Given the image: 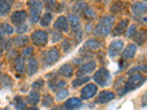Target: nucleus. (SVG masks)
Masks as SVG:
<instances>
[{"label": "nucleus", "mask_w": 147, "mask_h": 110, "mask_svg": "<svg viewBox=\"0 0 147 110\" xmlns=\"http://www.w3.org/2000/svg\"><path fill=\"white\" fill-rule=\"evenodd\" d=\"M147 80L146 76L141 74V73H133L129 77L126 83L120 90H119V96H123L129 92L134 91L140 88Z\"/></svg>", "instance_id": "1"}, {"label": "nucleus", "mask_w": 147, "mask_h": 110, "mask_svg": "<svg viewBox=\"0 0 147 110\" xmlns=\"http://www.w3.org/2000/svg\"><path fill=\"white\" fill-rule=\"evenodd\" d=\"M115 18L113 15H105L99 20L94 28V35L96 36L107 37L111 32L115 23Z\"/></svg>", "instance_id": "2"}, {"label": "nucleus", "mask_w": 147, "mask_h": 110, "mask_svg": "<svg viewBox=\"0 0 147 110\" xmlns=\"http://www.w3.org/2000/svg\"><path fill=\"white\" fill-rule=\"evenodd\" d=\"M60 54L56 48H49L41 55V63L44 68H49L55 64L59 60Z\"/></svg>", "instance_id": "3"}, {"label": "nucleus", "mask_w": 147, "mask_h": 110, "mask_svg": "<svg viewBox=\"0 0 147 110\" xmlns=\"http://www.w3.org/2000/svg\"><path fill=\"white\" fill-rule=\"evenodd\" d=\"M27 5L30 10V21L32 23H36L40 20L43 10V4L40 0H28Z\"/></svg>", "instance_id": "4"}, {"label": "nucleus", "mask_w": 147, "mask_h": 110, "mask_svg": "<svg viewBox=\"0 0 147 110\" xmlns=\"http://www.w3.org/2000/svg\"><path fill=\"white\" fill-rule=\"evenodd\" d=\"M73 11L76 14L81 15L88 20H93L96 18V13L94 9L84 2L76 4L73 7Z\"/></svg>", "instance_id": "5"}, {"label": "nucleus", "mask_w": 147, "mask_h": 110, "mask_svg": "<svg viewBox=\"0 0 147 110\" xmlns=\"http://www.w3.org/2000/svg\"><path fill=\"white\" fill-rule=\"evenodd\" d=\"M93 79L100 87H107L111 82V75L107 68H101L96 72L93 76Z\"/></svg>", "instance_id": "6"}, {"label": "nucleus", "mask_w": 147, "mask_h": 110, "mask_svg": "<svg viewBox=\"0 0 147 110\" xmlns=\"http://www.w3.org/2000/svg\"><path fill=\"white\" fill-rule=\"evenodd\" d=\"M68 21L70 24L72 32L74 33V35H75V40H77V44H78L81 41L82 38V26H81L80 19L76 15L70 14L68 17Z\"/></svg>", "instance_id": "7"}, {"label": "nucleus", "mask_w": 147, "mask_h": 110, "mask_svg": "<svg viewBox=\"0 0 147 110\" xmlns=\"http://www.w3.org/2000/svg\"><path fill=\"white\" fill-rule=\"evenodd\" d=\"M132 14L137 22L142 21L147 14V5L143 2H136L132 6Z\"/></svg>", "instance_id": "8"}, {"label": "nucleus", "mask_w": 147, "mask_h": 110, "mask_svg": "<svg viewBox=\"0 0 147 110\" xmlns=\"http://www.w3.org/2000/svg\"><path fill=\"white\" fill-rule=\"evenodd\" d=\"M32 44L36 46H45L48 43V34L44 30H35L31 35Z\"/></svg>", "instance_id": "9"}, {"label": "nucleus", "mask_w": 147, "mask_h": 110, "mask_svg": "<svg viewBox=\"0 0 147 110\" xmlns=\"http://www.w3.org/2000/svg\"><path fill=\"white\" fill-rule=\"evenodd\" d=\"M124 44L121 40H115L110 43L108 47L109 57L111 58H115L120 54L124 48Z\"/></svg>", "instance_id": "10"}, {"label": "nucleus", "mask_w": 147, "mask_h": 110, "mask_svg": "<svg viewBox=\"0 0 147 110\" xmlns=\"http://www.w3.org/2000/svg\"><path fill=\"white\" fill-rule=\"evenodd\" d=\"M102 44L101 41L96 39H88L87 41L84 44L83 46L80 49V53L85 54V52H94V51L99 50V48L102 47Z\"/></svg>", "instance_id": "11"}, {"label": "nucleus", "mask_w": 147, "mask_h": 110, "mask_svg": "<svg viewBox=\"0 0 147 110\" xmlns=\"http://www.w3.org/2000/svg\"><path fill=\"white\" fill-rule=\"evenodd\" d=\"M65 85H66V82L65 80L59 78L56 75H50V77L49 78V87L53 92L60 90L64 86H65Z\"/></svg>", "instance_id": "12"}, {"label": "nucleus", "mask_w": 147, "mask_h": 110, "mask_svg": "<svg viewBox=\"0 0 147 110\" xmlns=\"http://www.w3.org/2000/svg\"><path fill=\"white\" fill-rule=\"evenodd\" d=\"M97 93V87L94 84H89L81 90V98L83 100H89L92 99Z\"/></svg>", "instance_id": "13"}, {"label": "nucleus", "mask_w": 147, "mask_h": 110, "mask_svg": "<svg viewBox=\"0 0 147 110\" xmlns=\"http://www.w3.org/2000/svg\"><path fill=\"white\" fill-rule=\"evenodd\" d=\"M27 18V13L26 10H17L12 13L10 16V21L15 25H18V24L24 23Z\"/></svg>", "instance_id": "14"}, {"label": "nucleus", "mask_w": 147, "mask_h": 110, "mask_svg": "<svg viewBox=\"0 0 147 110\" xmlns=\"http://www.w3.org/2000/svg\"><path fill=\"white\" fill-rule=\"evenodd\" d=\"M53 27L55 30H59L60 32H68L69 30V21L64 15H61L57 18V20L54 23Z\"/></svg>", "instance_id": "15"}, {"label": "nucleus", "mask_w": 147, "mask_h": 110, "mask_svg": "<svg viewBox=\"0 0 147 110\" xmlns=\"http://www.w3.org/2000/svg\"><path fill=\"white\" fill-rule=\"evenodd\" d=\"M115 99V94L109 90H103L98 95L96 102L99 104H105Z\"/></svg>", "instance_id": "16"}, {"label": "nucleus", "mask_w": 147, "mask_h": 110, "mask_svg": "<svg viewBox=\"0 0 147 110\" xmlns=\"http://www.w3.org/2000/svg\"><path fill=\"white\" fill-rule=\"evenodd\" d=\"M96 68V63L95 61H90L87 63L84 64L79 68L77 73L78 76H83L92 73Z\"/></svg>", "instance_id": "17"}, {"label": "nucleus", "mask_w": 147, "mask_h": 110, "mask_svg": "<svg viewBox=\"0 0 147 110\" xmlns=\"http://www.w3.org/2000/svg\"><path fill=\"white\" fill-rule=\"evenodd\" d=\"M137 46L134 44H129L127 46L122 52V59L126 60H132L135 57L137 52Z\"/></svg>", "instance_id": "18"}, {"label": "nucleus", "mask_w": 147, "mask_h": 110, "mask_svg": "<svg viewBox=\"0 0 147 110\" xmlns=\"http://www.w3.org/2000/svg\"><path fill=\"white\" fill-rule=\"evenodd\" d=\"M129 22V21L127 18L120 21L113 30V36L117 37L124 33L127 30V27H128Z\"/></svg>", "instance_id": "19"}, {"label": "nucleus", "mask_w": 147, "mask_h": 110, "mask_svg": "<svg viewBox=\"0 0 147 110\" xmlns=\"http://www.w3.org/2000/svg\"><path fill=\"white\" fill-rule=\"evenodd\" d=\"M147 38V33L146 31L144 29H140L138 31L137 30V32H136V34L134 35V36L132 37V40H133L134 41L136 42V44L138 46H142L143 44L145 43L146 40Z\"/></svg>", "instance_id": "20"}, {"label": "nucleus", "mask_w": 147, "mask_h": 110, "mask_svg": "<svg viewBox=\"0 0 147 110\" xmlns=\"http://www.w3.org/2000/svg\"><path fill=\"white\" fill-rule=\"evenodd\" d=\"M14 0H0V16L7 15L11 10Z\"/></svg>", "instance_id": "21"}, {"label": "nucleus", "mask_w": 147, "mask_h": 110, "mask_svg": "<svg viewBox=\"0 0 147 110\" xmlns=\"http://www.w3.org/2000/svg\"><path fill=\"white\" fill-rule=\"evenodd\" d=\"M38 70V62L35 58H30L27 65V74L28 76H33Z\"/></svg>", "instance_id": "22"}, {"label": "nucleus", "mask_w": 147, "mask_h": 110, "mask_svg": "<svg viewBox=\"0 0 147 110\" xmlns=\"http://www.w3.org/2000/svg\"><path fill=\"white\" fill-rule=\"evenodd\" d=\"M58 73L61 76H63L66 78H70L74 74L73 67L69 63L64 64L59 68Z\"/></svg>", "instance_id": "23"}, {"label": "nucleus", "mask_w": 147, "mask_h": 110, "mask_svg": "<svg viewBox=\"0 0 147 110\" xmlns=\"http://www.w3.org/2000/svg\"><path fill=\"white\" fill-rule=\"evenodd\" d=\"M14 69L18 74H23L25 71V60L23 56H19L15 59Z\"/></svg>", "instance_id": "24"}, {"label": "nucleus", "mask_w": 147, "mask_h": 110, "mask_svg": "<svg viewBox=\"0 0 147 110\" xmlns=\"http://www.w3.org/2000/svg\"><path fill=\"white\" fill-rule=\"evenodd\" d=\"M82 106V101L77 98H71L68 99L64 103V107L66 109H77L81 108Z\"/></svg>", "instance_id": "25"}, {"label": "nucleus", "mask_w": 147, "mask_h": 110, "mask_svg": "<svg viewBox=\"0 0 147 110\" xmlns=\"http://www.w3.org/2000/svg\"><path fill=\"white\" fill-rule=\"evenodd\" d=\"M40 95L38 90H32L28 96L27 97V102L28 104L32 106L37 105L40 102Z\"/></svg>", "instance_id": "26"}, {"label": "nucleus", "mask_w": 147, "mask_h": 110, "mask_svg": "<svg viewBox=\"0 0 147 110\" xmlns=\"http://www.w3.org/2000/svg\"><path fill=\"white\" fill-rule=\"evenodd\" d=\"M14 82L10 76L4 73L3 75H0V89L8 88L13 85Z\"/></svg>", "instance_id": "27"}, {"label": "nucleus", "mask_w": 147, "mask_h": 110, "mask_svg": "<svg viewBox=\"0 0 147 110\" xmlns=\"http://www.w3.org/2000/svg\"><path fill=\"white\" fill-rule=\"evenodd\" d=\"M125 10V6L124 3L120 0L116 1L113 4V5L110 7V12L114 15H117V14L121 13L122 12Z\"/></svg>", "instance_id": "28"}, {"label": "nucleus", "mask_w": 147, "mask_h": 110, "mask_svg": "<svg viewBox=\"0 0 147 110\" xmlns=\"http://www.w3.org/2000/svg\"><path fill=\"white\" fill-rule=\"evenodd\" d=\"M13 44H15L16 46L22 48V47L25 46L30 42V39L27 36H24V35H20V36L16 37L15 38H13Z\"/></svg>", "instance_id": "29"}, {"label": "nucleus", "mask_w": 147, "mask_h": 110, "mask_svg": "<svg viewBox=\"0 0 147 110\" xmlns=\"http://www.w3.org/2000/svg\"><path fill=\"white\" fill-rule=\"evenodd\" d=\"M43 2L45 8L49 11H56L59 7L58 2L56 0H43Z\"/></svg>", "instance_id": "30"}, {"label": "nucleus", "mask_w": 147, "mask_h": 110, "mask_svg": "<svg viewBox=\"0 0 147 110\" xmlns=\"http://www.w3.org/2000/svg\"><path fill=\"white\" fill-rule=\"evenodd\" d=\"M138 72H142V73H147V62L142 64V65H139L137 66H135L130 69L127 72L128 75H132L133 73H138Z\"/></svg>", "instance_id": "31"}, {"label": "nucleus", "mask_w": 147, "mask_h": 110, "mask_svg": "<svg viewBox=\"0 0 147 110\" xmlns=\"http://www.w3.org/2000/svg\"><path fill=\"white\" fill-rule=\"evenodd\" d=\"M90 77L89 76H79V78H76L72 82L71 85L74 88H77V87L82 86L85 83H87L90 80Z\"/></svg>", "instance_id": "32"}, {"label": "nucleus", "mask_w": 147, "mask_h": 110, "mask_svg": "<svg viewBox=\"0 0 147 110\" xmlns=\"http://www.w3.org/2000/svg\"><path fill=\"white\" fill-rule=\"evenodd\" d=\"M12 42L10 40H7L3 35V32L0 31V46L2 47V49L5 50H9L11 47Z\"/></svg>", "instance_id": "33"}, {"label": "nucleus", "mask_w": 147, "mask_h": 110, "mask_svg": "<svg viewBox=\"0 0 147 110\" xmlns=\"http://www.w3.org/2000/svg\"><path fill=\"white\" fill-rule=\"evenodd\" d=\"M13 106L16 109H24L26 108V103L24 101L23 99L21 96H16L14 97L13 101Z\"/></svg>", "instance_id": "34"}, {"label": "nucleus", "mask_w": 147, "mask_h": 110, "mask_svg": "<svg viewBox=\"0 0 147 110\" xmlns=\"http://www.w3.org/2000/svg\"><path fill=\"white\" fill-rule=\"evenodd\" d=\"M52 21V15L50 13H47L41 17L40 20V24L42 27H48Z\"/></svg>", "instance_id": "35"}, {"label": "nucleus", "mask_w": 147, "mask_h": 110, "mask_svg": "<svg viewBox=\"0 0 147 110\" xmlns=\"http://www.w3.org/2000/svg\"><path fill=\"white\" fill-rule=\"evenodd\" d=\"M61 47L65 53H68L70 52L73 48V42L70 39H65L61 44Z\"/></svg>", "instance_id": "36"}, {"label": "nucleus", "mask_w": 147, "mask_h": 110, "mask_svg": "<svg viewBox=\"0 0 147 110\" xmlns=\"http://www.w3.org/2000/svg\"><path fill=\"white\" fill-rule=\"evenodd\" d=\"M69 90L65 88H61L57 91L56 94V100L57 101H62L64 100L65 98L69 96Z\"/></svg>", "instance_id": "37"}, {"label": "nucleus", "mask_w": 147, "mask_h": 110, "mask_svg": "<svg viewBox=\"0 0 147 110\" xmlns=\"http://www.w3.org/2000/svg\"><path fill=\"white\" fill-rule=\"evenodd\" d=\"M54 103V99L52 96L49 94H47L43 98L42 101V106L44 107H49L51 105H52Z\"/></svg>", "instance_id": "38"}, {"label": "nucleus", "mask_w": 147, "mask_h": 110, "mask_svg": "<svg viewBox=\"0 0 147 110\" xmlns=\"http://www.w3.org/2000/svg\"><path fill=\"white\" fill-rule=\"evenodd\" d=\"M0 28L2 30L4 33L7 34V35H12L13 33L14 30L11 26L7 23H3L0 25Z\"/></svg>", "instance_id": "39"}, {"label": "nucleus", "mask_w": 147, "mask_h": 110, "mask_svg": "<svg viewBox=\"0 0 147 110\" xmlns=\"http://www.w3.org/2000/svg\"><path fill=\"white\" fill-rule=\"evenodd\" d=\"M28 31V26L25 24L24 23H21L16 25V32L18 35H23V34L26 33Z\"/></svg>", "instance_id": "40"}, {"label": "nucleus", "mask_w": 147, "mask_h": 110, "mask_svg": "<svg viewBox=\"0 0 147 110\" xmlns=\"http://www.w3.org/2000/svg\"><path fill=\"white\" fill-rule=\"evenodd\" d=\"M137 26L136 24H132V25H131L130 27H129V29L126 32V37L129 39H132L134 35L137 32Z\"/></svg>", "instance_id": "41"}, {"label": "nucleus", "mask_w": 147, "mask_h": 110, "mask_svg": "<svg viewBox=\"0 0 147 110\" xmlns=\"http://www.w3.org/2000/svg\"><path fill=\"white\" fill-rule=\"evenodd\" d=\"M44 84H45L44 81L43 80L42 78H39V79L36 80L33 84H32V87L34 89V90H39L44 87Z\"/></svg>", "instance_id": "42"}, {"label": "nucleus", "mask_w": 147, "mask_h": 110, "mask_svg": "<svg viewBox=\"0 0 147 110\" xmlns=\"http://www.w3.org/2000/svg\"><path fill=\"white\" fill-rule=\"evenodd\" d=\"M63 38V35L59 32H53L51 35V40L52 43H57Z\"/></svg>", "instance_id": "43"}, {"label": "nucleus", "mask_w": 147, "mask_h": 110, "mask_svg": "<svg viewBox=\"0 0 147 110\" xmlns=\"http://www.w3.org/2000/svg\"><path fill=\"white\" fill-rule=\"evenodd\" d=\"M33 52V48L31 46L30 47H27V48H26L25 49H24L23 52H22V56H23L24 58L25 57H29L30 56V55L32 54V53Z\"/></svg>", "instance_id": "44"}, {"label": "nucleus", "mask_w": 147, "mask_h": 110, "mask_svg": "<svg viewBox=\"0 0 147 110\" xmlns=\"http://www.w3.org/2000/svg\"><path fill=\"white\" fill-rule=\"evenodd\" d=\"M141 107H147V90L144 95H143L142 100H141Z\"/></svg>", "instance_id": "45"}, {"label": "nucleus", "mask_w": 147, "mask_h": 110, "mask_svg": "<svg viewBox=\"0 0 147 110\" xmlns=\"http://www.w3.org/2000/svg\"><path fill=\"white\" fill-rule=\"evenodd\" d=\"M10 58H13L16 59L18 56H17V53L14 50H10V54H9Z\"/></svg>", "instance_id": "46"}, {"label": "nucleus", "mask_w": 147, "mask_h": 110, "mask_svg": "<svg viewBox=\"0 0 147 110\" xmlns=\"http://www.w3.org/2000/svg\"><path fill=\"white\" fill-rule=\"evenodd\" d=\"M2 55H3V49L0 48V57H2Z\"/></svg>", "instance_id": "47"}, {"label": "nucleus", "mask_w": 147, "mask_h": 110, "mask_svg": "<svg viewBox=\"0 0 147 110\" xmlns=\"http://www.w3.org/2000/svg\"><path fill=\"white\" fill-rule=\"evenodd\" d=\"M72 2H81L82 0H71Z\"/></svg>", "instance_id": "48"}, {"label": "nucleus", "mask_w": 147, "mask_h": 110, "mask_svg": "<svg viewBox=\"0 0 147 110\" xmlns=\"http://www.w3.org/2000/svg\"><path fill=\"white\" fill-rule=\"evenodd\" d=\"M99 1H100V2H105L106 0H99Z\"/></svg>", "instance_id": "49"}, {"label": "nucleus", "mask_w": 147, "mask_h": 110, "mask_svg": "<svg viewBox=\"0 0 147 110\" xmlns=\"http://www.w3.org/2000/svg\"><path fill=\"white\" fill-rule=\"evenodd\" d=\"M1 67H2V65H1V63H0V72H1Z\"/></svg>", "instance_id": "50"}, {"label": "nucleus", "mask_w": 147, "mask_h": 110, "mask_svg": "<svg viewBox=\"0 0 147 110\" xmlns=\"http://www.w3.org/2000/svg\"><path fill=\"white\" fill-rule=\"evenodd\" d=\"M144 2H146V3H147V0H144Z\"/></svg>", "instance_id": "51"}]
</instances>
